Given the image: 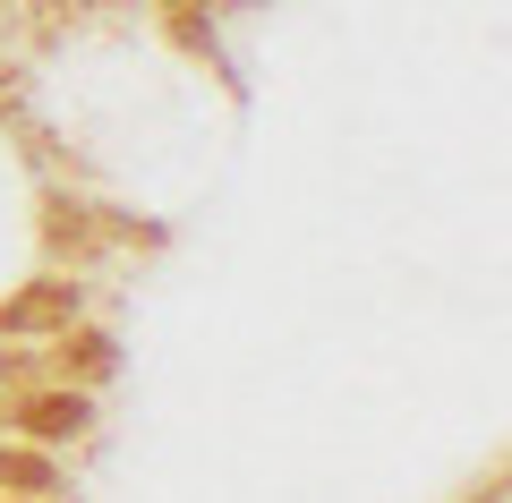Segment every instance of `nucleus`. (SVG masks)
Listing matches in <instances>:
<instances>
[]
</instances>
